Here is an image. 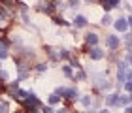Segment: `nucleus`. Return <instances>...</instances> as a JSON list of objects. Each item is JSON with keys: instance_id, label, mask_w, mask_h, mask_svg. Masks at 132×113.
I'll return each mask as SVG.
<instances>
[{"instance_id": "f257e3e1", "label": "nucleus", "mask_w": 132, "mask_h": 113, "mask_svg": "<svg viewBox=\"0 0 132 113\" xmlns=\"http://www.w3.org/2000/svg\"><path fill=\"white\" fill-rule=\"evenodd\" d=\"M38 10L44 11V13H47V15H55L57 13L53 0H40V2H38Z\"/></svg>"}, {"instance_id": "f03ea898", "label": "nucleus", "mask_w": 132, "mask_h": 113, "mask_svg": "<svg viewBox=\"0 0 132 113\" xmlns=\"http://www.w3.org/2000/svg\"><path fill=\"white\" fill-rule=\"evenodd\" d=\"M62 98H66L68 102H77V100H79V91H77L76 87H66Z\"/></svg>"}, {"instance_id": "7ed1b4c3", "label": "nucleus", "mask_w": 132, "mask_h": 113, "mask_svg": "<svg viewBox=\"0 0 132 113\" xmlns=\"http://www.w3.org/2000/svg\"><path fill=\"white\" fill-rule=\"evenodd\" d=\"M89 57H91V60H102V58L106 57V51L104 49H100V47H89Z\"/></svg>"}, {"instance_id": "20e7f679", "label": "nucleus", "mask_w": 132, "mask_h": 113, "mask_svg": "<svg viewBox=\"0 0 132 113\" xmlns=\"http://www.w3.org/2000/svg\"><path fill=\"white\" fill-rule=\"evenodd\" d=\"M83 41H85V45H87V47H96V45H98V41H100V38H98V34H96V32H87V34H85V38H83Z\"/></svg>"}, {"instance_id": "39448f33", "label": "nucleus", "mask_w": 132, "mask_h": 113, "mask_svg": "<svg viewBox=\"0 0 132 113\" xmlns=\"http://www.w3.org/2000/svg\"><path fill=\"white\" fill-rule=\"evenodd\" d=\"M106 45H108V49L115 51V49H119V45H121V40H119V36H115V34H108Z\"/></svg>"}, {"instance_id": "423d86ee", "label": "nucleus", "mask_w": 132, "mask_h": 113, "mask_svg": "<svg viewBox=\"0 0 132 113\" xmlns=\"http://www.w3.org/2000/svg\"><path fill=\"white\" fill-rule=\"evenodd\" d=\"M113 27H115V30H119V32H127L128 27H130V17H127V19H117L113 23Z\"/></svg>"}, {"instance_id": "0eeeda50", "label": "nucleus", "mask_w": 132, "mask_h": 113, "mask_svg": "<svg viewBox=\"0 0 132 113\" xmlns=\"http://www.w3.org/2000/svg\"><path fill=\"white\" fill-rule=\"evenodd\" d=\"M119 2H121V0H100V6H102V10H104L106 13H110L113 8H119Z\"/></svg>"}, {"instance_id": "6e6552de", "label": "nucleus", "mask_w": 132, "mask_h": 113, "mask_svg": "<svg viewBox=\"0 0 132 113\" xmlns=\"http://www.w3.org/2000/svg\"><path fill=\"white\" fill-rule=\"evenodd\" d=\"M44 49H45V55H47V58H49L51 62H59V49H57V47L45 45Z\"/></svg>"}, {"instance_id": "1a4fd4ad", "label": "nucleus", "mask_w": 132, "mask_h": 113, "mask_svg": "<svg viewBox=\"0 0 132 113\" xmlns=\"http://www.w3.org/2000/svg\"><path fill=\"white\" fill-rule=\"evenodd\" d=\"M87 17L85 15H76L74 17V28H83V27H87Z\"/></svg>"}, {"instance_id": "9d476101", "label": "nucleus", "mask_w": 132, "mask_h": 113, "mask_svg": "<svg viewBox=\"0 0 132 113\" xmlns=\"http://www.w3.org/2000/svg\"><path fill=\"white\" fill-rule=\"evenodd\" d=\"M117 96H119V94H115V92L106 94V106H108V108H111V106H117Z\"/></svg>"}, {"instance_id": "9b49d317", "label": "nucleus", "mask_w": 132, "mask_h": 113, "mask_svg": "<svg viewBox=\"0 0 132 113\" xmlns=\"http://www.w3.org/2000/svg\"><path fill=\"white\" fill-rule=\"evenodd\" d=\"M79 100H81L83 108H91V106H93V96H91V94H83V96H79Z\"/></svg>"}, {"instance_id": "f8f14e48", "label": "nucleus", "mask_w": 132, "mask_h": 113, "mask_svg": "<svg viewBox=\"0 0 132 113\" xmlns=\"http://www.w3.org/2000/svg\"><path fill=\"white\" fill-rule=\"evenodd\" d=\"M53 23H55V25H61V27H70V21H66L61 15H53Z\"/></svg>"}, {"instance_id": "ddd939ff", "label": "nucleus", "mask_w": 132, "mask_h": 113, "mask_svg": "<svg viewBox=\"0 0 132 113\" xmlns=\"http://www.w3.org/2000/svg\"><path fill=\"white\" fill-rule=\"evenodd\" d=\"M70 57H72V53L68 49H59V60H70Z\"/></svg>"}, {"instance_id": "4468645a", "label": "nucleus", "mask_w": 132, "mask_h": 113, "mask_svg": "<svg viewBox=\"0 0 132 113\" xmlns=\"http://www.w3.org/2000/svg\"><path fill=\"white\" fill-rule=\"evenodd\" d=\"M68 66L72 68V70H81V62H79V58L77 57H70V64Z\"/></svg>"}, {"instance_id": "2eb2a0df", "label": "nucleus", "mask_w": 132, "mask_h": 113, "mask_svg": "<svg viewBox=\"0 0 132 113\" xmlns=\"http://www.w3.org/2000/svg\"><path fill=\"white\" fill-rule=\"evenodd\" d=\"M128 104H130V96H128V94L117 96V106H128Z\"/></svg>"}, {"instance_id": "dca6fc26", "label": "nucleus", "mask_w": 132, "mask_h": 113, "mask_svg": "<svg viewBox=\"0 0 132 113\" xmlns=\"http://www.w3.org/2000/svg\"><path fill=\"white\" fill-rule=\"evenodd\" d=\"M10 15H11L10 11H8V10H4L2 6H0V23H6V21L10 19Z\"/></svg>"}, {"instance_id": "f3484780", "label": "nucleus", "mask_w": 132, "mask_h": 113, "mask_svg": "<svg viewBox=\"0 0 132 113\" xmlns=\"http://www.w3.org/2000/svg\"><path fill=\"white\" fill-rule=\"evenodd\" d=\"M62 74H64V77H68V79H72V77H74V70H72L68 64H66V66H62Z\"/></svg>"}, {"instance_id": "a211bd4d", "label": "nucleus", "mask_w": 132, "mask_h": 113, "mask_svg": "<svg viewBox=\"0 0 132 113\" xmlns=\"http://www.w3.org/2000/svg\"><path fill=\"white\" fill-rule=\"evenodd\" d=\"M72 79H74V81H85V79H87V74L83 72V70H79V72L72 77Z\"/></svg>"}, {"instance_id": "6ab92c4d", "label": "nucleus", "mask_w": 132, "mask_h": 113, "mask_svg": "<svg viewBox=\"0 0 132 113\" xmlns=\"http://www.w3.org/2000/svg\"><path fill=\"white\" fill-rule=\"evenodd\" d=\"M34 70H36V72H45V70H47V62H36V66H34Z\"/></svg>"}, {"instance_id": "aec40b11", "label": "nucleus", "mask_w": 132, "mask_h": 113, "mask_svg": "<svg viewBox=\"0 0 132 113\" xmlns=\"http://www.w3.org/2000/svg\"><path fill=\"white\" fill-rule=\"evenodd\" d=\"M59 102H61V96H57L55 92H53V94H49V106H57Z\"/></svg>"}, {"instance_id": "412c9836", "label": "nucleus", "mask_w": 132, "mask_h": 113, "mask_svg": "<svg viewBox=\"0 0 132 113\" xmlns=\"http://www.w3.org/2000/svg\"><path fill=\"white\" fill-rule=\"evenodd\" d=\"M100 23H102V27H108V25H111V15H110V13H106L104 17H102V21H100Z\"/></svg>"}, {"instance_id": "4be33fe9", "label": "nucleus", "mask_w": 132, "mask_h": 113, "mask_svg": "<svg viewBox=\"0 0 132 113\" xmlns=\"http://www.w3.org/2000/svg\"><path fill=\"white\" fill-rule=\"evenodd\" d=\"M8 79H10V74L6 70H0V83H6Z\"/></svg>"}, {"instance_id": "5701e85b", "label": "nucleus", "mask_w": 132, "mask_h": 113, "mask_svg": "<svg viewBox=\"0 0 132 113\" xmlns=\"http://www.w3.org/2000/svg\"><path fill=\"white\" fill-rule=\"evenodd\" d=\"M38 111H40V113H53V111H55V109H53V108H51V106H42V108H40Z\"/></svg>"}, {"instance_id": "b1692460", "label": "nucleus", "mask_w": 132, "mask_h": 113, "mask_svg": "<svg viewBox=\"0 0 132 113\" xmlns=\"http://www.w3.org/2000/svg\"><path fill=\"white\" fill-rule=\"evenodd\" d=\"M108 58H110V60H113V62H119V53H110V55H108Z\"/></svg>"}, {"instance_id": "393cba45", "label": "nucleus", "mask_w": 132, "mask_h": 113, "mask_svg": "<svg viewBox=\"0 0 132 113\" xmlns=\"http://www.w3.org/2000/svg\"><path fill=\"white\" fill-rule=\"evenodd\" d=\"M130 87H132V85H130V81H125V83H123V89L127 91V94L130 92Z\"/></svg>"}, {"instance_id": "a878e982", "label": "nucleus", "mask_w": 132, "mask_h": 113, "mask_svg": "<svg viewBox=\"0 0 132 113\" xmlns=\"http://www.w3.org/2000/svg\"><path fill=\"white\" fill-rule=\"evenodd\" d=\"M53 113H70V109L68 108H59V109H55Z\"/></svg>"}, {"instance_id": "bb28decb", "label": "nucleus", "mask_w": 132, "mask_h": 113, "mask_svg": "<svg viewBox=\"0 0 132 113\" xmlns=\"http://www.w3.org/2000/svg\"><path fill=\"white\" fill-rule=\"evenodd\" d=\"M98 113H110V109H108V108H102V109H98Z\"/></svg>"}, {"instance_id": "cd10ccee", "label": "nucleus", "mask_w": 132, "mask_h": 113, "mask_svg": "<svg viewBox=\"0 0 132 113\" xmlns=\"http://www.w3.org/2000/svg\"><path fill=\"white\" fill-rule=\"evenodd\" d=\"M125 113H132V109H130V106H127V108H125Z\"/></svg>"}, {"instance_id": "c85d7f7f", "label": "nucleus", "mask_w": 132, "mask_h": 113, "mask_svg": "<svg viewBox=\"0 0 132 113\" xmlns=\"http://www.w3.org/2000/svg\"><path fill=\"white\" fill-rule=\"evenodd\" d=\"M15 113H25V111H23V109H17V111H15Z\"/></svg>"}, {"instance_id": "c756f323", "label": "nucleus", "mask_w": 132, "mask_h": 113, "mask_svg": "<svg viewBox=\"0 0 132 113\" xmlns=\"http://www.w3.org/2000/svg\"><path fill=\"white\" fill-rule=\"evenodd\" d=\"M85 2H94V0H85Z\"/></svg>"}, {"instance_id": "7c9ffc66", "label": "nucleus", "mask_w": 132, "mask_h": 113, "mask_svg": "<svg viewBox=\"0 0 132 113\" xmlns=\"http://www.w3.org/2000/svg\"><path fill=\"white\" fill-rule=\"evenodd\" d=\"M0 66H2V62H0Z\"/></svg>"}]
</instances>
